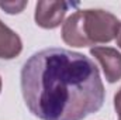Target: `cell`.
Masks as SVG:
<instances>
[{
	"mask_svg": "<svg viewBox=\"0 0 121 120\" xmlns=\"http://www.w3.org/2000/svg\"><path fill=\"white\" fill-rule=\"evenodd\" d=\"M1 85H3V83H1V78H0V92H1Z\"/></svg>",
	"mask_w": 121,
	"mask_h": 120,
	"instance_id": "cell-9",
	"label": "cell"
},
{
	"mask_svg": "<svg viewBox=\"0 0 121 120\" xmlns=\"http://www.w3.org/2000/svg\"><path fill=\"white\" fill-rule=\"evenodd\" d=\"M114 109L117 112L118 120H121V88L118 89V92L114 95Z\"/></svg>",
	"mask_w": 121,
	"mask_h": 120,
	"instance_id": "cell-7",
	"label": "cell"
},
{
	"mask_svg": "<svg viewBox=\"0 0 121 120\" xmlns=\"http://www.w3.org/2000/svg\"><path fill=\"white\" fill-rule=\"evenodd\" d=\"M23 51L20 35L0 20V60H14Z\"/></svg>",
	"mask_w": 121,
	"mask_h": 120,
	"instance_id": "cell-5",
	"label": "cell"
},
{
	"mask_svg": "<svg viewBox=\"0 0 121 120\" xmlns=\"http://www.w3.org/2000/svg\"><path fill=\"white\" fill-rule=\"evenodd\" d=\"M21 93L41 120H83L103 107L106 90L91 58L65 48H45L24 62Z\"/></svg>",
	"mask_w": 121,
	"mask_h": 120,
	"instance_id": "cell-1",
	"label": "cell"
},
{
	"mask_svg": "<svg viewBox=\"0 0 121 120\" xmlns=\"http://www.w3.org/2000/svg\"><path fill=\"white\" fill-rule=\"evenodd\" d=\"M121 21L110 11L101 9L78 10L62 26V40L70 47L106 44L117 38Z\"/></svg>",
	"mask_w": 121,
	"mask_h": 120,
	"instance_id": "cell-2",
	"label": "cell"
},
{
	"mask_svg": "<svg viewBox=\"0 0 121 120\" xmlns=\"http://www.w3.org/2000/svg\"><path fill=\"white\" fill-rule=\"evenodd\" d=\"M116 40H117V45H118V47L121 48V27H120V31H118V35H117V38H116Z\"/></svg>",
	"mask_w": 121,
	"mask_h": 120,
	"instance_id": "cell-8",
	"label": "cell"
},
{
	"mask_svg": "<svg viewBox=\"0 0 121 120\" xmlns=\"http://www.w3.org/2000/svg\"><path fill=\"white\" fill-rule=\"evenodd\" d=\"M28 1H0V9L4 10L7 14H18L27 7Z\"/></svg>",
	"mask_w": 121,
	"mask_h": 120,
	"instance_id": "cell-6",
	"label": "cell"
},
{
	"mask_svg": "<svg viewBox=\"0 0 121 120\" xmlns=\"http://www.w3.org/2000/svg\"><path fill=\"white\" fill-rule=\"evenodd\" d=\"M68 9H69V3L66 1L41 0L35 4L34 20L38 27L45 30H54L62 24Z\"/></svg>",
	"mask_w": 121,
	"mask_h": 120,
	"instance_id": "cell-3",
	"label": "cell"
},
{
	"mask_svg": "<svg viewBox=\"0 0 121 120\" xmlns=\"http://www.w3.org/2000/svg\"><path fill=\"white\" fill-rule=\"evenodd\" d=\"M90 54L99 61L103 68L106 81L116 83L121 79V52L111 47H93Z\"/></svg>",
	"mask_w": 121,
	"mask_h": 120,
	"instance_id": "cell-4",
	"label": "cell"
}]
</instances>
